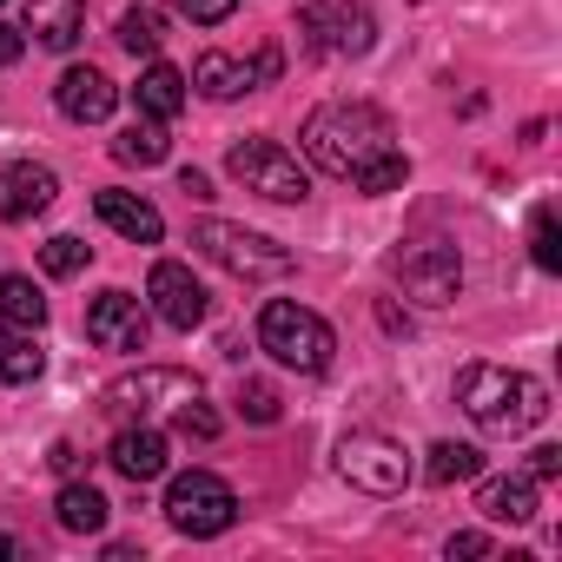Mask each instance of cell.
<instances>
[{
	"label": "cell",
	"mask_w": 562,
	"mask_h": 562,
	"mask_svg": "<svg viewBox=\"0 0 562 562\" xmlns=\"http://www.w3.org/2000/svg\"><path fill=\"white\" fill-rule=\"evenodd\" d=\"M87 338L100 351H146V305L133 292H100L87 305Z\"/></svg>",
	"instance_id": "7c38bea8"
},
{
	"label": "cell",
	"mask_w": 562,
	"mask_h": 562,
	"mask_svg": "<svg viewBox=\"0 0 562 562\" xmlns=\"http://www.w3.org/2000/svg\"><path fill=\"white\" fill-rule=\"evenodd\" d=\"M47 463H54L60 476H74V470H80V450H74V443H54V457H47Z\"/></svg>",
	"instance_id": "d590c367"
},
{
	"label": "cell",
	"mask_w": 562,
	"mask_h": 562,
	"mask_svg": "<svg viewBox=\"0 0 562 562\" xmlns=\"http://www.w3.org/2000/svg\"><path fill=\"white\" fill-rule=\"evenodd\" d=\"M172 424H179V437H192V443H212V437H218V411L199 404V397H186V404L172 411Z\"/></svg>",
	"instance_id": "f546056e"
},
{
	"label": "cell",
	"mask_w": 562,
	"mask_h": 562,
	"mask_svg": "<svg viewBox=\"0 0 562 562\" xmlns=\"http://www.w3.org/2000/svg\"><path fill=\"white\" fill-rule=\"evenodd\" d=\"M258 351L278 358L285 371H299V378H325L338 338H331V325H325L318 312H305L299 299H265V305H258Z\"/></svg>",
	"instance_id": "3957f363"
},
{
	"label": "cell",
	"mask_w": 562,
	"mask_h": 562,
	"mask_svg": "<svg viewBox=\"0 0 562 562\" xmlns=\"http://www.w3.org/2000/svg\"><path fill=\"white\" fill-rule=\"evenodd\" d=\"M54 192H60V179H54V166H34V159H14L8 172H0V218H8V225H21V218H34V212H47V205H54Z\"/></svg>",
	"instance_id": "4fadbf2b"
},
{
	"label": "cell",
	"mask_w": 562,
	"mask_h": 562,
	"mask_svg": "<svg viewBox=\"0 0 562 562\" xmlns=\"http://www.w3.org/2000/svg\"><path fill=\"white\" fill-rule=\"evenodd\" d=\"M457 404L490 437H522L549 417V391L536 378L509 371V364H463L457 371Z\"/></svg>",
	"instance_id": "7a4b0ae2"
},
{
	"label": "cell",
	"mask_w": 562,
	"mask_h": 562,
	"mask_svg": "<svg viewBox=\"0 0 562 562\" xmlns=\"http://www.w3.org/2000/svg\"><path fill=\"white\" fill-rule=\"evenodd\" d=\"M305 153H312L318 172L351 179L364 199L397 192V186L411 179V159L397 153L391 113H378V106H364V100H331V106H318V113L305 120Z\"/></svg>",
	"instance_id": "6da1fadb"
},
{
	"label": "cell",
	"mask_w": 562,
	"mask_h": 562,
	"mask_svg": "<svg viewBox=\"0 0 562 562\" xmlns=\"http://www.w3.org/2000/svg\"><path fill=\"white\" fill-rule=\"evenodd\" d=\"M476 509L490 522H536V476H490L476 490Z\"/></svg>",
	"instance_id": "d6986e66"
},
{
	"label": "cell",
	"mask_w": 562,
	"mask_h": 562,
	"mask_svg": "<svg viewBox=\"0 0 562 562\" xmlns=\"http://www.w3.org/2000/svg\"><path fill=\"white\" fill-rule=\"evenodd\" d=\"M120 47L139 54V60H153V54L166 47V21H159L153 8H126V14H120Z\"/></svg>",
	"instance_id": "484cf974"
},
{
	"label": "cell",
	"mask_w": 562,
	"mask_h": 562,
	"mask_svg": "<svg viewBox=\"0 0 562 562\" xmlns=\"http://www.w3.org/2000/svg\"><path fill=\"white\" fill-rule=\"evenodd\" d=\"M166 153H172V146H166V120H146V113L113 139V159H120V166H159Z\"/></svg>",
	"instance_id": "cb8c5ba5"
},
{
	"label": "cell",
	"mask_w": 562,
	"mask_h": 562,
	"mask_svg": "<svg viewBox=\"0 0 562 562\" xmlns=\"http://www.w3.org/2000/svg\"><path fill=\"white\" fill-rule=\"evenodd\" d=\"M232 8H238V0H179V14L192 27H218V21H232Z\"/></svg>",
	"instance_id": "4dcf8cb0"
},
{
	"label": "cell",
	"mask_w": 562,
	"mask_h": 562,
	"mask_svg": "<svg viewBox=\"0 0 562 562\" xmlns=\"http://www.w3.org/2000/svg\"><path fill=\"white\" fill-rule=\"evenodd\" d=\"M238 411H245V424H278L285 417V397H278L265 378H245L238 384Z\"/></svg>",
	"instance_id": "f1b7e54d"
},
{
	"label": "cell",
	"mask_w": 562,
	"mask_h": 562,
	"mask_svg": "<svg viewBox=\"0 0 562 562\" xmlns=\"http://www.w3.org/2000/svg\"><path fill=\"white\" fill-rule=\"evenodd\" d=\"M424 476H430L437 490H443V483H470V476H483V450H470V443H430Z\"/></svg>",
	"instance_id": "d4e9b609"
},
{
	"label": "cell",
	"mask_w": 562,
	"mask_h": 562,
	"mask_svg": "<svg viewBox=\"0 0 562 562\" xmlns=\"http://www.w3.org/2000/svg\"><path fill=\"white\" fill-rule=\"evenodd\" d=\"M529 258L542 271H562V232H555V212L549 205H536V218H529Z\"/></svg>",
	"instance_id": "4316f807"
},
{
	"label": "cell",
	"mask_w": 562,
	"mask_h": 562,
	"mask_svg": "<svg viewBox=\"0 0 562 562\" xmlns=\"http://www.w3.org/2000/svg\"><path fill=\"white\" fill-rule=\"evenodd\" d=\"M27 34L47 54H67L87 34V0H27Z\"/></svg>",
	"instance_id": "e0dca14e"
},
{
	"label": "cell",
	"mask_w": 562,
	"mask_h": 562,
	"mask_svg": "<svg viewBox=\"0 0 562 562\" xmlns=\"http://www.w3.org/2000/svg\"><path fill=\"white\" fill-rule=\"evenodd\" d=\"M192 87H199L205 100H238V93H251V87H265V80H258V60H238V54H199Z\"/></svg>",
	"instance_id": "ac0fdd59"
},
{
	"label": "cell",
	"mask_w": 562,
	"mask_h": 562,
	"mask_svg": "<svg viewBox=\"0 0 562 562\" xmlns=\"http://www.w3.org/2000/svg\"><path fill=\"white\" fill-rule=\"evenodd\" d=\"M133 100H139V113H146V120H172V113L186 106V74H179V67H166V60H153V67L139 74Z\"/></svg>",
	"instance_id": "44dd1931"
},
{
	"label": "cell",
	"mask_w": 562,
	"mask_h": 562,
	"mask_svg": "<svg viewBox=\"0 0 562 562\" xmlns=\"http://www.w3.org/2000/svg\"><path fill=\"white\" fill-rule=\"evenodd\" d=\"M529 476H536V483L562 476V443H536V450H529Z\"/></svg>",
	"instance_id": "1f68e13d"
},
{
	"label": "cell",
	"mask_w": 562,
	"mask_h": 562,
	"mask_svg": "<svg viewBox=\"0 0 562 562\" xmlns=\"http://www.w3.org/2000/svg\"><path fill=\"white\" fill-rule=\"evenodd\" d=\"M21 54H27V34H21V27H8V21H0V67H14Z\"/></svg>",
	"instance_id": "d6a6232c"
},
{
	"label": "cell",
	"mask_w": 562,
	"mask_h": 562,
	"mask_svg": "<svg viewBox=\"0 0 562 562\" xmlns=\"http://www.w3.org/2000/svg\"><path fill=\"white\" fill-rule=\"evenodd\" d=\"M192 245H199L212 265L238 271V278H285V271H292V251L278 245V238H265V232H251V225L199 218V225H192Z\"/></svg>",
	"instance_id": "8992f818"
},
{
	"label": "cell",
	"mask_w": 562,
	"mask_h": 562,
	"mask_svg": "<svg viewBox=\"0 0 562 562\" xmlns=\"http://www.w3.org/2000/svg\"><path fill=\"white\" fill-rule=\"evenodd\" d=\"M54 100H60V113H67L74 126H100V120L120 106V87H113L100 67H67L60 87H54Z\"/></svg>",
	"instance_id": "5bb4252c"
},
{
	"label": "cell",
	"mask_w": 562,
	"mask_h": 562,
	"mask_svg": "<svg viewBox=\"0 0 562 562\" xmlns=\"http://www.w3.org/2000/svg\"><path fill=\"white\" fill-rule=\"evenodd\" d=\"M179 192H186V199H212V179H205V172H192V166H186V172H179Z\"/></svg>",
	"instance_id": "e575fe53"
},
{
	"label": "cell",
	"mask_w": 562,
	"mask_h": 562,
	"mask_svg": "<svg viewBox=\"0 0 562 562\" xmlns=\"http://www.w3.org/2000/svg\"><path fill=\"white\" fill-rule=\"evenodd\" d=\"M391 278L404 285V299L437 312V305H457V292H463V258L450 238H404L391 251Z\"/></svg>",
	"instance_id": "277c9868"
},
{
	"label": "cell",
	"mask_w": 562,
	"mask_h": 562,
	"mask_svg": "<svg viewBox=\"0 0 562 562\" xmlns=\"http://www.w3.org/2000/svg\"><path fill=\"white\" fill-rule=\"evenodd\" d=\"M225 166H232V179H238L245 192H258V199H271V205H299V199L312 192V172L299 166V153H285L278 139H265V133L238 139V146L225 153Z\"/></svg>",
	"instance_id": "5b68a950"
},
{
	"label": "cell",
	"mask_w": 562,
	"mask_h": 562,
	"mask_svg": "<svg viewBox=\"0 0 562 562\" xmlns=\"http://www.w3.org/2000/svg\"><path fill=\"white\" fill-rule=\"evenodd\" d=\"M0 325H14V331H34V338H41V325H47V299H41L34 278H21V271L0 278Z\"/></svg>",
	"instance_id": "ffe728a7"
},
{
	"label": "cell",
	"mask_w": 562,
	"mask_h": 562,
	"mask_svg": "<svg viewBox=\"0 0 562 562\" xmlns=\"http://www.w3.org/2000/svg\"><path fill=\"white\" fill-rule=\"evenodd\" d=\"M450 555H490V536L483 529H457L450 536Z\"/></svg>",
	"instance_id": "836d02e7"
},
{
	"label": "cell",
	"mask_w": 562,
	"mask_h": 562,
	"mask_svg": "<svg viewBox=\"0 0 562 562\" xmlns=\"http://www.w3.org/2000/svg\"><path fill=\"white\" fill-rule=\"evenodd\" d=\"M54 516H60V529H74V536H100L106 516H113V503H106L93 483H67V490L54 496Z\"/></svg>",
	"instance_id": "7402d4cb"
},
{
	"label": "cell",
	"mask_w": 562,
	"mask_h": 562,
	"mask_svg": "<svg viewBox=\"0 0 562 562\" xmlns=\"http://www.w3.org/2000/svg\"><path fill=\"white\" fill-rule=\"evenodd\" d=\"M106 457H113V470H120L126 483H159L166 463H172V450H166V437H159L153 424H126Z\"/></svg>",
	"instance_id": "9a60e30c"
},
{
	"label": "cell",
	"mask_w": 562,
	"mask_h": 562,
	"mask_svg": "<svg viewBox=\"0 0 562 562\" xmlns=\"http://www.w3.org/2000/svg\"><path fill=\"white\" fill-rule=\"evenodd\" d=\"M87 258H93V245H80L74 232H60V238H47V245H41L47 278H74V271H87Z\"/></svg>",
	"instance_id": "83f0119b"
},
{
	"label": "cell",
	"mask_w": 562,
	"mask_h": 562,
	"mask_svg": "<svg viewBox=\"0 0 562 562\" xmlns=\"http://www.w3.org/2000/svg\"><path fill=\"white\" fill-rule=\"evenodd\" d=\"M93 212H100L126 245H159V238H166L159 205H153V199H139V192H100V199H93Z\"/></svg>",
	"instance_id": "2e32d148"
},
{
	"label": "cell",
	"mask_w": 562,
	"mask_h": 562,
	"mask_svg": "<svg viewBox=\"0 0 562 562\" xmlns=\"http://www.w3.org/2000/svg\"><path fill=\"white\" fill-rule=\"evenodd\" d=\"M0 555H14V536H0Z\"/></svg>",
	"instance_id": "8d00e7d4"
},
{
	"label": "cell",
	"mask_w": 562,
	"mask_h": 562,
	"mask_svg": "<svg viewBox=\"0 0 562 562\" xmlns=\"http://www.w3.org/2000/svg\"><path fill=\"white\" fill-rule=\"evenodd\" d=\"M299 41L305 54H371L378 21L364 0H312V8H299Z\"/></svg>",
	"instance_id": "9c48e42d"
},
{
	"label": "cell",
	"mask_w": 562,
	"mask_h": 562,
	"mask_svg": "<svg viewBox=\"0 0 562 562\" xmlns=\"http://www.w3.org/2000/svg\"><path fill=\"white\" fill-rule=\"evenodd\" d=\"M338 476L364 496H397L411 483V450L384 430H351L338 437Z\"/></svg>",
	"instance_id": "ba28073f"
},
{
	"label": "cell",
	"mask_w": 562,
	"mask_h": 562,
	"mask_svg": "<svg viewBox=\"0 0 562 562\" xmlns=\"http://www.w3.org/2000/svg\"><path fill=\"white\" fill-rule=\"evenodd\" d=\"M186 397H199V378L192 371H172V364H139L126 378L106 384V411L113 417H159V411H179Z\"/></svg>",
	"instance_id": "30bf717a"
},
{
	"label": "cell",
	"mask_w": 562,
	"mask_h": 562,
	"mask_svg": "<svg viewBox=\"0 0 562 562\" xmlns=\"http://www.w3.org/2000/svg\"><path fill=\"white\" fill-rule=\"evenodd\" d=\"M34 378H41V345H34V331L0 325V391L34 384Z\"/></svg>",
	"instance_id": "603a6c76"
},
{
	"label": "cell",
	"mask_w": 562,
	"mask_h": 562,
	"mask_svg": "<svg viewBox=\"0 0 562 562\" xmlns=\"http://www.w3.org/2000/svg\"><path fill=\"white\" fill-rule=\"evenodd\" d=\"M166 522L179 529V536H225L232 522H238V496H232V483L225 476H212V470H186V476H172V490H166Z\"/></svg>",
	"instance_id": "52a82bcc"
},
{
	"label": "cell",
	"mask_w": 562,
	"mask_h": 562,
	"mask_svg": "<svg viewBox=\"0 0 562 562\" xmlns=\"http://www.w3.org/2000/svg\"><path fill=\"white\" fill-rule=\"evenodd\" d=\"M146 299H153V312H159L172 331H192V325H205V312H212L205 285L192 278V265H179V258H159V265H153Z\"/></svg>",
	"instance_id": "8fae6325"
}]
</instances>
